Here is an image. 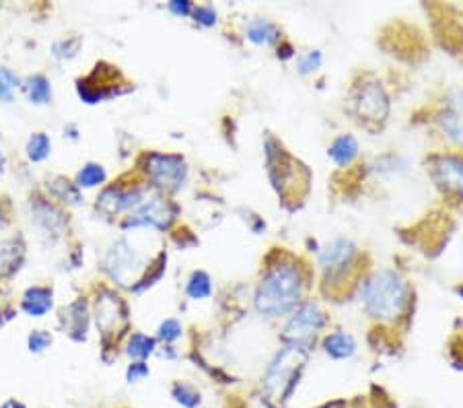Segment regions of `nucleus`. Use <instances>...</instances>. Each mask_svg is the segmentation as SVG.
<instances>
[{
  "instance_id": "f8f14e48",
  "label": "nucleus",
  "mask_w": 463,
  "mask_h": 408,
  "mask_svg": "<svg viewBox=\"0 0 463 408\" xmlns=\"http://www.w3.org/2000/svg\"><path fill=\"white\" fill-rule=\"evenodd\" d=\"M437 124L451 143L463 147V89L445 95L437 111Z\"/></svg>"
},
{
  "instance_id": "9b49d317",
  "label": "nucleus",
  "mask_w": 463,
  "mask_h": 408,
  "mask_svg": "<svg viewBox=\"0 0 463 408\" xmlns=\"http://www.w3.org/2000/svg\"><path fill=\"white\" fill-rule=\"evenodd\" d=\"M145 190L138 185H108L97 198V211L106 217H116V214L124 211H137L140 204L145 203Z\"/></svg>"
},
{
  "instance_id": "9d476101",
  "label": "nucleus",
  "mask_w": 463,
  "mask_h": 408,
  "mask_svg": "<svg viewBox=\"0 0 463 408\" xmlns=\"http://www.w3.org/2000/svg\"><path fill=\"white\" fill-rule=\"evenodd\" d=\"M356 114L364 122H383L390 116V95L377 81H367L354 91Z\"/></svg>"
},
{
  "instance_id": "79ce46f5",
  "label": "nucleus",
  "mask_w": 463,
  "mask_h": 408,
  "mask_svg": "<svg viewBox=\"0 0 463 408\" xmlns=\"http://www.w3.org/2000/svg\"><path fill=\"white\" fill-rule=\"evenodd\" d=\"M458 293H459V295H463V289H461V287L458 289Z\"/></svg>"
},
{
  "instance_id": "5701e85b",
  "label": "nucleus",
  "mask_w": 463,
  "mask_h": 408,
  "mask_svg": "<svg viewBox=\"0 0 463 408\" xmlns=\"http://www.w3.org/2000/svg\"><path fill=\"white\" fill-rule=\"evenodd\" d=\"M25 93L32 103H48L52 100V83L43 74H32L25 83Z\"/></svg>"
},
{
  "instance_id": "f704fd0d",
  "label": "nucleus",
  "mask_w": 463,
  "mask_h": 408,
  "mask_svg": "<svg viewBox=\"0 0 463 408\" xmlns=\"http://www.w3.org/2000/svg\"><path fill=\"white\" fill-rule=\"evenodd\" d=\"M148 375H151V369H148L145 361H134L130 363L128 369H126V380H128V384L143 382Z\"/></svg>"
},
{
  "instance_id": "e433bc0d",
  "label": "nucleus",
  "mask_w": 463,
  "mask_h": 408,
  "mask_svg": "<svg viewBox=\"0 0 463 408\" xmlns=\"http://www.w3.org/2000/svg\"><path fill=\"white\" fill-rule=\"evenodd\" d=\"M276 56H279L280 61H290V58L295 56V48L290 46V43H287V42H280V46H279V52H276Z\"/></svg>"
},
{
  "instance_id": "7c9ffc66",
  "label": "nucleus",
  "mask_w": 463,
  "mask_h": 408,
  "mask_svg": "<svg viewBox=\"0 0 463 408\" xmlns=\"http://www.w3.org/2000/svg\"><path fill=\"white\" fill-rule=\"evenodd\" d=\"M184 328L175 318H167L165 322H161L159 330H156V337H159L163 343H175V340L182 338Z\"/></svg>"
},
{
  "instance_id": "0eeeda50",
  "label": "nucleus",
  "mask_w": 463,
  "mask_h": 408,
  "mask_svg": "<svg viewBox=\"0 0 463 408\" xmlns=\"http://www.w3.org/2000/svg\"><path fill=\"white\" fill-rule=\"evenodd\" d=\"M103 269L108 270L111 279L118 285H130V289L138 283L140 274L146 270L145 258L137 248H132L128 240H118L114 246L108 250L106 260H103Z\"/></svg>"
},
{
  "instance_id": "39448f33",
  "label": "nucleus",
  "mask_w": 463,
  "mask_h": 408,
  "mask_svg": "<svg viewBox=\"0 0 463 408\" xmlns=\"http://www.w3.org/2000/svg\"><path fill=\"white\" fill-rule=\"evenodd\" d=\"M95 322L101 332L103 346L108 351L109 343H116L119 334H124V330L128 328V306L118 293L106 289L101 295H97Z\"/></svg>"
},
{
  "instance_id": "ea45409f",
  "label": "nucleus",
  "mask_w": 463,
  "mask_h": 408,
  "mask_svg": "<svg viewBox=\"0 0 463 408\" xmlns=\"http://www.w3.org/2000/svg\"><path fill=\"white\" fill-rule=\"evenodd\" d=\"M6 225V219H5V213H3V206H0V229Z\"/></svg>"
},
{
  "instance_id": "a19ab883",
  "label": "nucleus",
  "mask_w": 463,
  "mask_h": 408,
  "mask_svg": "<svg viewBox=\"0 0 463 408\" xmlns=\"http://www.w3.org/2000/svg\"><path fill=\"white\" fill-rule=\"evenodd\" d=\"M5 155H3V151H0V174H3L5 172Z\"/></svg>"
},
{
  "instance_id": "dca6fc26",
  "label": "nucleus",
  "mask_w": 463,
  "mask_h": 408,
  "mask_svg": "<svg viewBox=\"0 0 463 408\" xmlns=\"http://www.w3.org/2000/svg\"><path fill=\"white\" fill-rule=\"evenodd\" d=\"M64 320H66V334L77 343H83L87 340V330H89V308L85 299H79L69 306V309L64 311Z\"/></svg>"
},
{
  "instance_id": "c85d7f7f",
  "label": "nucleus",
  "mask_w": 463,
  "mask_h": 408,
  "mask_svg": "<svg viewBox=\"0 0 463 408\" xmlns=\"http://www.w3.org/2000/svg\"><path fill=\"white\" fill-rule=\"evenodd\" d=\"M21 81L17 74L6 69V66H0V101H11Z\"/></svg>"
},
{
  "instance_id": "f03ea898",
  "label": "nucleus",
  "mask_w": 463,
  "mask_h": 408,
  "mask_svg": "<svg viewBox=\"0 0 463 408\" xmlns=\"http://www.w3.org/2000/svg\"><path fill=\"white\" fill-rule=\"evenodd\" d=\"M309 351L303 346L285 345L274 355L270 365L266 367L264 380V400L270 408H282L293 398L298 382H301L305 365H307Z\"/></svg>"
},
{
  "instance_id": "1a4fd4ad",
  "label": "nucleus",
  "mask_w": 463,
  "mask_h": 408,
  "mask_svg": "<svg viewBox=\"0 0 463 408\" xmlns=\"http://www.w3.org/2000/svg\"><path fill=\"white\" fill-rule=\"evenodd\" d=\"M358 258V248L353 240L348 237H335L330 243H326L319 250L317 262L321 272L326 274V280L342 279L345 274L353 269Z\"/></svg>"
},
{
  "instance_id": "a878e982",
  "label": "nucleus",
  "mask_w": 463,
  "mask_h": 408,
  "mask_svg": "<svg viewBox=\"0 0 463 408\" xmlns=\"http://www.w3.org/2000/svg\"><path fill=\"white\" fill-rule=\"evenodd\" d=\"M24 250H25V246H24V243H19V246H17V240L6 242L3 250H0V270H3V272L17 270L21 260H24V254H25Z\"/></svg>"
},
{
  "instance_id": "473e14b6",
  "label": "nucleus",
  "mask_w": 463,
  "mask_h": 408,
  "mask_svg": "<svg viewBox=\"0 0 463 408\" xmlns=\"http://www.w3.org/2000/svg\"><path fill=\"white\" fill-rule=\"evenodd\" d=\"M79 48H80V37H69V40H58V42H54V46H52V50H54V54L58 58H72V56H77Z\"/></svg>"
},
{
  "instance_id": "6e6552de",
  "label": "nucleus",
  "mask_w": 463,
  "mask_h": 408,
  "mask_svg": "<svg viewBox=\"0 0 463 408\" xmlns=\"http://www.w3.org/2000/svg\"><path fill=\"white\" fill-rule=\"evenodd\" d=\"M177 214H179V209L175 203H171V200L163 196H153L145 200V203L122 223V227L124 229L151 227V229H156V232H165V229L174 225Z\"/></svg>"
},
{
  "instance_id": "b1692460",
  "label": "nucleus",
  "mask_w": 463,
  "mask_h": 408,
  "mask_svg": "<svg viewBox=\"0 0 463 408\" xmlns=\"http://www.w3.org/2000/svg\"><path fill=\"white\" fill-rule=\"evenodd\" d=\"M48 190L58 200H62V203H69V204H80V200H83L80 198L79 185L69 182L66 177H52V180H48Z\"/></svg>"
},
{
  "instance_id": "4be33fe9",
  "label": "nucleus",
  "mask_w": 463,
  "mask_h": 408,
  "mask_svg": "<svg viewBox=\"0 0 463 408\" xmlns=\"http://www.w3.org/2000/svg\"><path fill=\"white\" fill-rule=\"evenodd\" d=\"M165 269H167V254H165V251H161V254L153 260V264L148 266L143 277H140L138 283L132 287V291L134 293H143V291H146V289H151L156 283V280H159L163 274H165Z\"/></svg>"
},
{
  "instance_id": "4c0bfd02",
  "label": "nucleus",
  "mask_w": 463,
  "mask_h": 408,
  "mask_svg": "<svg viewBox=\"0 0 463 408\" xmlns=\"http://www.w3.org/2000/svg\"><path fill=\"white\" fill-rule=\"evenodd\" d=\"M0 408H27V406L17 398H9V400H5L3 404H0Z\"/></svg>"
},
{
  "instance_id": "cd10ccee",
  "label": "nucleus",
  "mask_w": 463,
  "mask_h": 408,
  "mask_svg": "<svg viewBox=\"0 0 463 408\" xmlns=\"http://www.w3.org/2000/svg\"><path fill=\"white\" fill-rule=\"evenodd\" d=\"M50 151H52V140L46 132H35V135H32V138H29V143H27L29 161L42 163L43 159H48Z\"/></svg>"
},
{
  "instance_id": "393cba45",
  "label": "nucleus",
  "mask_w": 463,
  "mask_h": 408,
  "mask_svg": "<svg viewBox=\"0 0 463 408\" xmlns=\"http://www.w3.org/2000/svg\"><path fill=\"white\" fill-rule=\"evenodd\" d=\"M171 398L182 408H198L203 404V394L192 384L185 382H175L171 385Z\"/></svg>"
},
{
  "instance_id": "2eb2a0df",
  "label": "nucleus",
  "mask_w": 463,
  "mask_h": 408,
  "mask_svg": "<svg viewBox=\"0 0 463 408\" xmlns=\"http://www.w3.org/2000/svg\"><path fill=\"white\" fill-rule=\"evenodd\" d=\"M321 346H324L327 357H332L335 361H345V359L354 357L358 351L356 338L353 337V334L345 332V330H335V332L326 334L324 340H321Z\"/></svg>"
},
{
  "instance_id": "72a5a7b5",
  "label": "nucleus",
  "mask_w": 463,
  "mask_h": 408,
  "mask_svg": "<svg viewBox=\"0 0 463 408\" xmlns=\"http://www.w3.org/2000/svg\"><path fill=\"white\" fill-rule=\"evenodd\" d=\"M29 351L32 353H43L52 345V337L46 330H33L27 338Z\"/></svg>"
},
{
  "instance_id": "aec40b11",
  "label": "nucleus",
  "mask_w": 463,
  "mask_h": 408,
  "mask_svg": "<svg viewBox=\"0 0 463 408\" xmlns=\"http://www.w3.org/2000/svg\"><path fill=\"white\" fill-rule=\"evenodd\" d=\"M126 353L130 355L132 359L145 361L156 353V340L153 337H146L143 332H134L128 338V346H126Z\"/></svg>"
},
{
  "instance_id": "423d86ee",
  "label": "nucleus",
  "mask_w": 463,
  "mask_h": 408,
  "mask_svg": "<svg viewBox=\"0 0 463 408\" xmlns=\"http://www.w3.org/2000/svg\"><path fill=\"white\" fill-rule=\"evenodd\" d=\"M145 174L155 188L163 192H177L188 180V163L182 155L148 153L145 155Z\"/></svg>"
},
{
  "instance_id": "c756f323",
  "label": "nucleus",
  "mask_w": 463,
  "mask_h": 408,
  "mask_svg": "<svg viewBox=\"0 0 463 408\" xmlns=\"http://www.w3.org/2000/svg\"><path fill=\"white\" fill-rule=\"evenodd\" d=\"M321 62H324V56H321L319 50L303 52V54L298 56V61H297V72L303 74V77H305V74L316 72L321 66Z\"/></svg>"
},
{
  "instance_id": "7ed1b4c3",
  "label": "nucleus",
  "mask_w": 463,
  "mask_h": 408,
  "mask_svg": "<svg viewBox=\"0 0 463 408\" xmlns=\"http://www.w3.org/2000/svg\"><path fill=\"white\" fill-rule=\"evenodd\" d=\"M364 311L377 320H395L408 303V285L395 270H379L361 289Z\"/></svg>"
},
{
  "instance_id": "58836bf2",
  "label": "nucleus",
  "mask_w": 463,
  "mask_h": 408,
  "mask_svg": "<svg viewBox=\"0 0 463 408\" xmlns=\"http://www.w3.org/2000/svg\"><path fill=\"white\" fill-rule=\"evenodd\" d=\"M159 357L174 359V357H175V351H174V346H165V351H159Z\"/></svg>"
},
{
  "instance_id": "f257e3e1",
  "label": "nucleus",
  "mask_w": 463,
  "mask_h": 408,
  "mask_svg": "<svg viewBox=\"0 0 463 408\" xmlns=\"http://www.w3.org/2000/svg\"><path fill=\"white\" fill-rule=\"evenodd\" d=\"M305 277L301 266L290 258L270 264L253 293V308L261 318H282L293 314L303 301Z\"/></svg>"
},
{
  "instance_id": "4468645a",
  "label": "nucleus",
  "mask_w": 463,
  "mask_h": 408,
  "mask_svg": "<svg viewBox=\"0 0 463 408\" xmlns=\"http://www.w3.org/2000/svg\"><path fill=\"white\" fill-rule=\"evenodd\" d=\"M32 214H33V221L35 225L43 229L48 235H60L62 233V229L66 227V217L62 213H60L56 206H52L48 200H43L40 196L32 198Z\"/></svg>"
},
{
  "instance_id": "412c9836",
  "label": "nucleus",
  "mask_w": 463,
  "mask_h": 408,
  "mask_svg": "<svg viewBox=\"0 0 463 408\" xmlns=\"http://www.w3.org/2000/svg\"><path fill=\"white\" fill-rule=\"evenodd\" d=\"M185 295L190 299H208L213 295V280L204 270H194L185 283Z\"/></svg>"
},
{
  "instance_id": "2f4dec72",
  "label": "nucleus",
  "mask_w": 463,
  "mask_h": 408,
  "mask_svg": "<svg viewBox=\"0 0 463 408\" xmlns=\"http://www.w3.org/2000/svg\"><path fill=\"white\" fill-rule=\"evenodd\" d=\"M192 17H194V21H196L198 25L214 27L216 21H219V13H216V9H214V6H211V5H200V6H194Z\"/></svg>"
},
{
  "instance_id": "f3484780",
  "label": "nucleus",
  "mask_w": 463,
  "mask_h": 408,
  "mask_svg": "<svg viewBox=\"0 0 463 408\" xmlns=\"http://www.w3.org/2000/svg\"><path fill=\"white\" fill-rule=\"evenodd\" d=\"M52 306H54V293H52L50 287H29L24 295V301H21V308L32 318L46 316Z\"/></svg>"
},
{
  "instance_id": "bb28decb",
  "label": "nucleus",
  "mask_w": 463,
  "mask_h": 408,
  "mask_svg": "<svg viewBox=\"0 0 463 408\" xmlns=\"http://www.w3.org/2000/svg\"><path fill=\"white\" fill-rule=\"evenodd\" d=\"M106 180V167L99 166V163H87L77 176V185L79 188H95V185H101Z\"/></svg>"
},
{
  "instance_id": "ddd939ff",
  "label": "nucleus",
  "mask_w": 463,
  "mask_h": 408,
  "mask_svg": "<svg viewBox=\"0 0 463 408\" xmlns=\"http://www.w3.org/2000/svg\"><path fill=\"white\" fill-rule=\"evenodd\" d=\"M430 174L439 188L463 198V157L437 155V157L430 159Z\"/></svg>"
},
{
  "instance_id": "20e7f679",
  "label": "nucleus",
  "mask_w": 463,
  "mask_h": 408,
  "mask_svg": "<svg viewBox=\"0 0 463 408\" xmlns=\"http://www.w3.org/2000/svg\"><path fill=\"white\" fill-rule=\"evenodd\" d=\"M326 324L327 316L317 303L301 301L293 314H290L285 328H282V340H285L287 345L303 346L309 351L311 343L316 340L317 334L326 328Z\"/></svg>"
},
{
  "instance_id": "a211bd4d",
  "label": "nucleus",
  "mask_w": 463,
  "mask_h": 408,
  "mask_svg": "<svg viewBox=\"0 0 463 408\" xmlns=\"http://www.w3.org/2000/svg\"><path fill=\"white\" fill-rule=\"evenodd\" d=\"M245 37L256 46H276V43L282 42V32L279 25H274L272 21L268 19H253L245 27Z\"/></svg>"
},
{
  "instance_id": "6ab92c4d",
  "label": "nucleus",
  "mask_w": 463,
  "mask_h": 408,
  "mask_svg": "<svg viewBox=\"0 0 463 408\" xmlns=\"http://www.w3.org/2000/svg\"><path fill=\"white\" fill-rule=\"evenodd\" d=\"M358 140L353 135H338L332 145L327 147V157H330L338 167H346L358 157Z\"/></svg>"
},
{
  "instance_id": "c9c22d12",
  "label": "nucleus",
  "mask_w": 463,
  "mask_h": 408,
  "mask_svg": "<svg viewBox=\"0 0 463 408\" xmlns=\"http://www.w3.org/2000/svg\"><path fill=\"white\" fill-rule=\"evenodd\" d=\"M167 9L175 14V17H190L194 11V5L190 0H174V3L167 5Z\"/></svg>"
}]
</instances>
